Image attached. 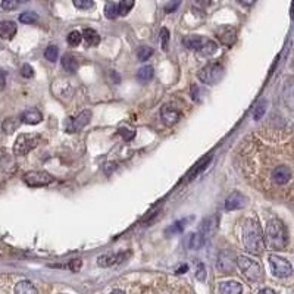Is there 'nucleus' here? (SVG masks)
Masks as SVG:
<instances>
[{"label":"nucleus","instance_id":"obj_24","mask_svg":"<svg viewBox=\"0 0 294 294\" xmlns=\"http://www.w3.org/2000/svg\"><path fill=\"white\" fill-rule=\"evenodd\" d=\"M83 38L86 40V43L89 46H97L100 43V36L93 28H86L83 33Z\"/></svg>","mask_w":294,"mask_h":294},{"label":"nucleus","instance_id":"obj_40","mask_svg":"<svg viewBox=\"0 0 294 294\" xmlns=\"http://www.w3.org/2000/svg\"><path fill=\"white\" fill-rule=\"evenodd\" d=\"M119 134H121V137L125 140V141H129V140H132L134 138V135H135V131L134 129H127V128H121L119 129Z\"/></svg>","mask_w":294,"mask_h":294},{"label":"nucleus","instance_id":"obj_4","mask_svg":"<svg viewBox=\"0 0 294 294\" xmlns=\"http://www.w3.org/2000/svg\"><path fill=\"white\" fill-rule=\"evenodd\" d=\"M224 77V68L220 63H209L197 72V78L207 86H213Z\"/></svg>","mask_w":294,"mask_h":294},{"label":"nucleus","instance_id":"obj_48","mask_svg":"<svg viewBox=\"0 0 294 294\" xmlns=\"http://www.w3.org/2000/svg\"><path fill=\"white\" fill-rule=\"evenodd\" d=\"M187 271H188V266H187V265H181V268L177 269V274H184V272H187Z\"/></svg>","mask_w":294,"mask_h":294},{"label":"nucleus","instance_id":"obj_1","mask_svg":"<svg viewBox=\"0 0 294 294\" xmlns=\"http://www.w3.org/2000/svg\"><path fill=\"white\" fill-rule=\"evenodd\" d=\"M243 243L249 253L260 255L265 249V234L259 220L255 218H247L243 225Z\"/></svg>","mask_w":294,"mask_h":294},{"label":"nucleus","instance_id":"obj_13","mask_svg":"<svg viewBox=\"0 0 294 294\" xmlns=\"http://www.w3.org/2000/svg\"><path fill=\"white\" fill-rule=\"evenodd\" d=\"M246 203H247V200H246V197H244L241 193L233 191V193L227 197V200H225V209H227V210L241 209V207L246 206Z\"/></svg>","mask_w":294,"mask_h":294},{"label":"nucleus","instance_id":"obj_7","mask_svg":"<svg viewBox=\"0 0 294 294\" xmlns=\"http://www.w3.org/2000/svg\"><path fill=\"white\" fill-rule=\"evenodd\" d=\"M53 181L55 178L46 171H31L24 175V183L30 187H46Z\"/></svg>","mask_w":294,"mask_h":294},{"label":"nucleus","instance_id":"obj_21","mask_svg":"<svg viewBox=\"0 0 294 294\" xmlns=\"http://www.w3.org/2000/svg\"><path fill=\"white\" fill-rule=\"evenodd\" d=\"M22 119L21 118H15V116H11V118H6L3 122H2V129L3 132L6 134H12L18 129V127L21 125Z\"/></svg>","mask_w":294,"mask_h":294},{"label":"nucleus","instance_id":"obj_19","mask_svg":"<svg viewBox=\"0 0 294 294\" xmlns=\"http://www.w3.org/2000/svg\"><path fill=\"white\" fill-rule=\"evenodd\" d=\"M203 241H204V237L200 233H191V234H188L185 237L184 244H185V247L188 250H197V249L202 247Z\"/></svg>","mask_w":294,"mask_h":294},{"label":"nucleus","instance_id":"obj_34","mask_svg":"<svg viewBox=\"0 0 294 294\" xmlns=\"http://www.w3.org/2000/svg\"><path fill=\"white\" fill-rule=\"evenodd\" d=\"M38 19V15L36 12H24L19 15V21L22 24H36Z\"/></svg>","mask_w":294,"mask_h":294},{"label":"nucleus","instance_id":"obj_49","mask_svg":"<svg viewBox=\"0 0 294 294\" xmlns=\"http://www.w3.org/2000/svg\"><path fill=\"white\" fill-rule=\"evenodd\" d=\"M290 17L294 18V0L291 2V9H290Z\"/></svg>","mask_w":294,"mask_h":294},{"label":"nucleus","instance_id":"obj_28","mask_svg":"<svg viewBox=\"0 0 294 294\" xmlns=\"http://www.w3.org/2000/svg\"><path fill=\"white\" fill-rule=\"evenodd\" d=\"M216 50H218V44H216L215 41H212V40H206V43H204L203 47L199 50V53H200L202 56H212V55H215Z\"/></svg>","mask_w":294,"mask_h":294},{"label":"nucleus","instance_id":"obj_41","mask_svg":"<svg viewBox=\"0 0 294 294\" xmlns=\"http://www.w3.org/2000/svg\"><path fill=\"white\" fill-rule=\"evenodd\" d=\"M196 278L199 281L206 279V266L203 263H197V271H196Z\"/></svg>","mask_w":294,"mask_h":294},{"label":"nucleus","instance_id":"obj_25","mask_svg":"<svg viewBox=\"0 0 294 294\" xmlns=\"http://www.w3.org/2000/svg\"><path fill=\"white\" fill-rule=\"evenodd\" d=\"M284 99L287 106L294 109V80L288 81L284 87Z\"/></svg>","mask_w":294,"mask_h":294},{"label":"nucleus","instance_id":"obj_44","mask_svg":"<svg viewBox=\"0 0 294 294\" xmlns=\"http://www.w3.org/2000/svg\"><path fill=\"white\" fill-rule=\"evenodd\" d=\"M199 93H200L199 87H197V86H191L190 94H191V99H193L194 102H199Z\"/></svg>","mask_w":294,"mask_h":294},{"label":"nucleus","instance_id":"obj_16","mask_svg":"<svg viewBox=\"0 0 294 294\" xmlns=\"http://www.w3.org/2000/svg\"><path fill=\"white\" fill-rule=\"evenodd\" d=\"M21 119H22L24 124L36 125V124H38V122H41L43 115H41V112H40L38 109L31 108V109H27V110H24V112L21 113Z\"/></svg>","mask_w":294,"mask_h":294},{"label":"nucleus","instance_id":"obj_33","mask_svg":"<svg viewBox=\"0 0 294 294\" xmlns=\"http://www.w3.org/2000/svg\"><path fill=\"white\" fill-rule=\"evenodd\" d=\"M209 162H210V161H209V158H206V159L200 161V162H199V164H197V165H196V166H194V168H193V169L190 171V174H188V178H191V180H193V178H194V177H196L197 174H200V172H202V171H203V169H204V168H206V166L209 165Z\"/></svg>","mask_w":294,"mask_h":294},{"label":"nucleus","instance_id":"obj_15","mask_svg":"<svg viewBox=\"0 0 294 294\" xmlns=\"http://www.w3.org/2000/svg\"><path fill=\"white\" fill-rule=\"evenodd\" d=\"M220 294H241L243 285L237 281H222L219 284Z\"/></svg>","mask_w":294,"mask_h":294},{"label":"nucleus","instance_id":"obj_42","mask_svg":"<svg viewBox=\"0 0 294 294\" xmlns=\"http://www.w3.org/2000/svg\"><path fill=\"white\" fill-rule=\"evenodd\" d=\"M168 41H169V31H168L166 28H162V30H161V44H162V49H164V50L166 49Z\"/></svg>","mask_w":294,"mask_h":294},{"label":"nucleus","instance_id":"obj_6","mask_svg":"<svg viewBox=\"0 0 294 294\" xmlns=\"http://www.w3.org/2000/svg\"><path fill=\"white\" fill-rule=\"evenodd\" d=\"M269 266H271V272L274 276L276 278H287L293 274V266L291 263L276 255H271L269 256Z\"/></svg>","mask_w":294,"mask_h":294},{"label":"nucleus","instance_id":"obj_18","mask_svg":"<svg viewBox=\"0 0 294 294\" xmlns=\"http://www.w3.org/2000/svg\"><path fill=\"white\" fill-rule=\"evenodd\" d=\"M206 40H207V38H204V37H202V36H187V37H184L183 43H184V46H185L187 49L199 52V50L203 47V44L206 43Z\"/></svg>","mask_w":294,"mask_h":294},{"label":"nucleus","instance_id":"obj_26","mask_svg":"<svg viewBox=\"0 0 294 294\" xmlns=\"http://www.w3.org/2000/svg\"><path fill=\"white\" fill-rule=\"evenodd\" d=\"M190 222V218H185V219H181L178 222H175L174 225H171L168 230H166V236H172V234H178V233H183L185 225Z\"/></svg>","mask_w":294,"mask_h":294},{"label":"nucleus","instance_id":"obj_22","mask_svg":"<svg viewBox=\"0 0 294 294\" xmlns=\"http://www.w3.org/2000/svg\"><path fill=\"white\" fill-rule=\"evenodd\" d=\"M62 68L69 74L75 72L78 69V60L72 55H63L62 56Z\"/></svg>","mask_w":294,"mask_h":294},{"label":"nucleus","instance_id":"obj_14","mask_svg":"<svg viewBox=\"0 0 294 294\" xmlns=\"http://www.w3.org/2000/svg\"><path fill=\"white\" fill-rule=\"evenodd\" d=\"M128 256V252L127 253H108V255H102L99 259H97V263L99 266L102 268H109V266H113V265H118L124 260V257Z\"/></svg>","mask_w":294,"mask_h":294},{"label":"nucleus","instance_id":"obj_20","mask_svg":"<svg viewBox=\"0 0 294 294\" xmlns=\"http://www.w3.org/2000/svg\"><path fill=\"white\" fill-rule=\"evenodd\" d=\"M14 294H37V290H36V287L33 285V282L24 279V281H19V282L15 285Z\"/></svg>","mask_w":294,"mask_h":294},{"label":"nucleus","instance_id":"obj_46","mask_svg":"<svg viewBox=\"0 0 294 294\" xmlns=\"http://www.w3.org/2000/svg\"><path fill=\"white\" fill-rule=\"evenodd\" d=\"M239 2L244 6H253L256 3V0H239Z\"/></svg>","mask_w":294,"mask_h":294},{"label":"nucleus","instance_id":"obj_47","mask_svg":"<svg viewBox=\"0 0 294 294\" xmlns=\"http://www.w3.org/2000/svg\"><path fill=\"white\" fill-rule=\"evenodd\" d=\"M257 294H276L272 288H262Z\"/></svg>","mask_w":294,"mask_h":294},{"label":"nucleus","instance_id":"obj_31","mask_svg":"<svg viewBox=\"0 0 294 294\" xmlns=\"http://www.w3.org/2000/svg\"><path fill=\"white\" fill-rule=\"evenodd\" d=\"M105 17L108 19H115L116 17H119V12H118V5L115 3H108L105 6Z\"/></svg>","mask_w":294,"mask_h":294},{"label":"nucleus","instance_id":"obj_17","mask_svg":"<svg viewBox=\"0 0 294 294\" xmlns=\"http://www.w3.org/2000/svg\"><path fill=\"white\" fill-rule=\"evenodd\" d=\"M17 24L14 21H2L0 22V37L5 40H11L17 34Z\"/></svg>","mask_w":294,"mask_h":294},{"label":"nucleus","instance_id":"obj_5","mask_svg":"<svg viewBox=\"0 0 294 294\" xmlns=\"http://www.w3.org/2000/svg\"><path fill=\"white\" fill-rule=\"evenodd\" d=\"M38 141H40V135L37 134H21L14 144V153L17 156H24L34 149L38 144Z\"/></svg>","mask_w":294,"mask_h":294},{"label":"nucleus","instance_id":"obj_29","mask_svg":"<svg viewBox=\"0 0 294 294\" xmlns=\"http://www.w3.org/2000/svg\"><path fill=\"white\" fill-rule=\"evenodd\" d=\"M135 0H121V3L118 5V12L121 17H125L129 14V11L132 9Z\"/></svg>","mask_w":294,"mask_h":294},{"label":"nucleus","instance_id":"obj_43","mask_svg":"<svg viewBox=\"0 0 294 294\" xmlns=\"http://www.w3.org/2000/svg\"><path fill=\"white\" fill-rule=\"evenodd\" d=\"M81 265H83V262H81L80 259H75V260H72V262L69 263V269L74 271V272H78V271L81 269Z\"/></svg>","mask_w":294,"mask_h":294},{"label":"nucleus","instance_id":"obj_50","mask_svg":"<svg viewBox=\"0 0 294 294\" xmlns=\"http://www.w3.org/2000/svg\"><path fill=\"white\" fill-rule=\"evenodd\" d=\"M110 294H125V293H124L122 290H113V291H112Z\"/></svg>","mask_w":294,"mask_h":294},{"label":"nucleus","instance_id":"obj_23","mask_svg":"<svg viewBox=\"0 0 294 294\" xmlns=\"http://www.w3.org/2000/svg\"><path fill=\"white\" fill-rule=\"evenodd\" d=\"M155 75V69L152 66H141L137 72V80L140 83H149Z\"/></svg>","mask_w":294,"mask_h":294},{"label":"nucleus","instance_id":"obj_30","mask_svg":"<svg viewBox=\"0 0 294 294\" xmlns=\"http://www.w3.org/2000/svg\"><path fill=\"white\" fill-rule=\"evenodd\" d=\"M68 44L69 46H72V47H77L80 43H81V40H83V36H81V33L80 31H71L69 34H68Z\"/></svg>","mask_w":294,"mask_h":294},{"label":"nucleus","instance_id":"obj_32","mask_svg":"<svg viewBox=\"0 0 294 294\" xmlns=\"http://www.w3.org/2000/svg\"><path fill=\"white\" fill-rule=\"evenodd\" d=\"M44 57L49 60V62H56L57 57H59V49L56 46H49L46 50H44Z\"/></svg>","mask_w":294,"mask_h":294},{"label":"nucleus","instance_id":"obj_12","mask_svg":"<svg viewBox=\"0 0 294 294\" xmlns=\"http://www.w3.org/2000/svg\"><path fill=\"white\" fill-rule=\"evenodd\" d=\"M161 119L165 125H175L180 121V112L172 106L165 105L161 109Z\"/></svg>","mask_w":294,"mask_h":294},{"label":"nucleus","instance_id":"obj_37","mask_svg":"<svg viewBox=\"0 0 294 294\" xmlns=\"http://www.w3.org/2000/svg\"><path fill=\"white\" fill-rule=\"evenodd\" d=\"M19 0H2V9L3 11H14L19 6Z\"/></svg>","mask_w":294,"mask_h":294},{"label":"nucleus","instance_id":"obj_39","mask_svg":"<svg viewBox=\"0 0 294 294\" xmlns=\"http://www.w3.org/2000/svg\"><path fill=\"white\" fill-rule=\"evenodd\" d=\"M180 5H181V0H171V2H168L166 6H165V12L166 14H172V12H175L180 8Z\"/></svg>","mask_w":294,"mask_h":294},{"label":"nucleus","instance_id":"obj_51","mask_svg":"<svg viewBox=\"0 0 294 294\" xmlns=\"http://www.w3.org/2000/svg\"><path fill=\"white\" fill-rule=\"evenodd\" d=\"M21 3H24V2H30V0H19Z\"/></svg>","mask_w":294,"mask_h":294},{"label":"nucleus","instance_id":"obj_38","mask_svg":"<svg viewBox=\"0 0 294 294\" xmlns=\"http://www.w3.org/2000/svg\"><path fill=\"white\" fill-rule=\"evenodd\" d=\"M21 75H22L24 78H33V77H34V69H33V66L28 65V63L22 65V68H21Z\"/></svg>","mask_w":294,"mask_h":294},{"label":"nucleus","instance_id":"obj_35","mask_svg":"<svg viewBox=\"0 0 294 294\" xmlns=\"http://www.w3.org/2000/svg\"><path fill=\"white\" fill-rule=\"evenodd\" d=\"M266 106H268L266 100H260V102L256 105V108H255V110H253V118H255L256 121H259V119L263 116V113L266 112Z\"/></svg>","mask_w":294,"mask_h":294},{"label":"nucleus","instance_id":"obj_45","mask_svg":"<svg viewBox=\"0 0 294 294\" xmlns=\"http://www.w3.org/2000/svg\"><path fill=\"white\" fill-rule=\"evenodd\" d=\"M6 86V72L0 69V90H3Z\"/></svg>","mask_w":294,"mask_h":294},{"label":"nucleus","instance_id":"obj_3","mask_svg":"<svg viewBox=\"0 0 294 294\" xmlns=\"http://www.w3.org/2000/svg\"><path fill=\"white\" fill-rule=\"evenodd\" d=\"M237 266L249 281L257 282V281L262 279L263 271H262L260 265L256 260H253L250 257H246V256H240V257H237Z\"/></svg>","mask_w":294,"mask_h":294},{"label":"nucleus","instance_id":"obj_11","mask_svg":"<svg viewBox=\"0 0 294 294\" xmlns=\"http://www.w3.org/2000/svg\"><path fill=\"white\" fill-rule=\"evenodd\" d=\"M216 36H218L219 41L224 43L225 46H231V44H234L236 40H237V31H236V28L227 27V25L219 27L218 31H216Z\"/></svg>","mask_w":294,"mask_h":294},{"label":"nucleus","instance_id":"obj_36","mask_svg":"<svg viewBox=\"0 0 294 294\" xmlns=\"http://www.w3.org/2000/svg\"><path fill=\"white\" fill-rule=\"evenodd\" d=\"M72 3L78 9H92L94 6L93 0H72Z\"/></svg>","mask_w":294,"mask_h":294},{"label":"nucleus","instance_id":"obj_10","mask_svg":"<svg viewBox=\"0 0 294 294\" xmlns=\"http://www.w3.org/2000/svg\"><path fill=\"white\" fill-rule=\"evenodd\" d=\"M237 265V257H234V255L231 252H220L216 260V268L219 272L222 274H230L234 271Z\"/></svg>","mask_w":294,"mask_h":294},{"label":"nucleus","instance_id":"obj_8","mask_svg":"<svg viewBox=\"0 0 294 294\" xmlns=\"http://www.w3.org/2000/svg\"><path fill=\"white\" fill-rule=\"evenodd\" d=\"M92 119V110L90 109H86V110H81L77 116L74 118H69L66 121V131L68 132H78L80 129H83Z\"/></svg>","mask_w":294,"mask_h":294},{"label":"nucleus","instance_id":"obj_2","mask_svg":"<svg viewBox=\"0 0 294 294\" xmlns=\"http://www.w3.org/2000/svg\"><path fill=\"white\" fill-rule=\"evenodd\" d=\"M265 243L272 250H282L287 247L288 243V233L282 220L271 219L265 228Z\"/></svg>","mask_w":294,"mask_h":294},{"label":"nucleus","instance_id":"obj_9","mask_svg":"<svg viewBox=\"0 0 294 294\" xmlns=\"http://www.w3.org/2000/svg\"><path fill=\"white\" fill-rule=\"evenodd\" d=\"M293 178V171L290 166L281 164V165H276L272 172H271V181L275 184V185H285L291 181Z\"/></svg>","mask_w":294,"mask_h":294},{"label":"nucleus","instance_id":"obj_27","mask_svg":"<svg viewBox=\"0 0 294 294\" xmlns=\"http://www.w3.org/2000/svg\"><path fill=\"white\" fill-rule=\"evenodd\" d=\"M135 55H137V59H138L140 62H144V60H147V59H150V57H152V55H153V49L149 47V46H140V47L137 49Z\"/></svg>","mask_w":294,"mask_h":294}]
</instances>
